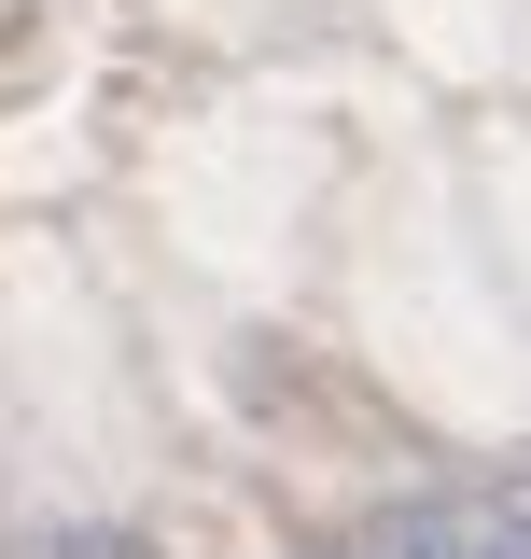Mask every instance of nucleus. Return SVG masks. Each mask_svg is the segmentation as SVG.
Returning a JSON list of instances; mask_svg holds the SVG:
<instances>
[{
    "label": "nucleus",
    "instance_id": "obj_1",
    "mask_svg": "<svg viewBox=\"0 0 531 559\" xmlns=\"http://www.w3.org/2000/svg\"><path fill=\"white\" fill-rule=\"evenodd\" d=\"M335 559H475V503H378V518H350Z\"/></svg>",
    "mask_w": 531,
    "mask_h": 559
},
{
    "label": "nucleus",
    "instance_id": "obj_2",
    "mask_svg": "<svg viewBox=\"0 0 531 559\" xmlns=\"http://www.w3.org/2000/svg\"><path fill=\"white\" fill-rule=\"evenodd\" d=\"M57 559H154L140 532H57Z\"/></svg>",
    "mask_w": 531,
    "mask_h": 559
},
{
    "label": "nucleus",
    "instance_id": "obj_3",
    "mask_svg": "<svg viewBox=\"0 0 531 559\" xmlns=\"http://www.w3.org/2000/svg\"><path fill=\"white\" fill-rule=\"evenodd\" d=\"M475 559H531V518H475Z\"/></svg>",
    "mask_w": 531,
    "mask_h": 559
}]
</instances>
